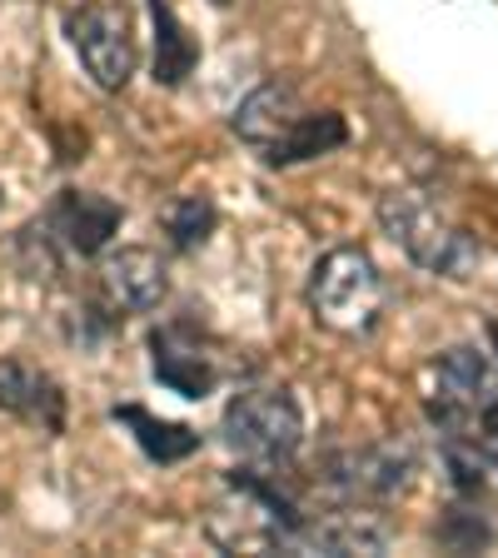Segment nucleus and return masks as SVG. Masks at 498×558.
Returning <instances> with one entry per match:
<instances>
[{
    "mask_svg": "<svg viewBox=\"0 0 498 558\" xmlns=\"http://www.w3.org/2000/svg\"><path fill=\"white\" fill-rule=\"evenodd\" d=\"M379 225L418 269H429L439 279H469L484 259L474 234L464 225H453L424 190H389L379 199Z\"/></svg>",
    "mask_w": 498,
    "mask_h": 558,
    "instance_id": "1",
    "label": "nucleus"
},
{
    "mask_svg": "<svg viewBox=\"0 0 498 558\" xmlns=\"http://www.w3.org/2000/svg\"><path fill=\"white\" fill-rule=\"evenodd\" d=\"M220 439L255 469H290L304 444V409L284 384H244L224 404Z\"/></svg>",
    "mask_w": 498,
    "mask_h": 558,
    "instance_id": "2",
    "label": "nucleus"
},
{
    "mask_svg": "<svg viewBox=\"0 0 498 558\" xmlns=\"http://www.w3.org/2000/svg\"><path fill=\"white\" fill-rule=\"evenodd\" d=\"M304 300H309L319 325L339 329V335H369L384 314V275L369 250L339 244V250L319 255V265L309 269Z\"/></svg>",
    "mask_w": 498,
    "mask_h": 558,
    "instance_id": "3",
    "label": "nucleus"
},
{
    "mask_svg": "<svg viewBox=\"0 0 498 558\" xmlns=\"http://www.w3.org/2000/svg\"><path fill=\"white\" fill-rule=\"evenodd\" d=\"M65 35L75 56H81L85 75H90L100 90H125L130 75L139 65V40H135V21H130L125 5L116 0H85L65 15Z\"/></svg>",
    "mask_w": 498,
    "mask_h": 558,
    "instance_id": "4",
    "label": "nucleus"
},
{
    "mask_svg": "<svg viewBox=\"0 0 498 558\" xmlns=\"http://www.w3.org/2000/svg\"><path fill=\"white\" fill-rule=\"evenodd\" d=\"M418 474V453L409 444L389 439V444H364V449H344L329 453L319 464V488H329L344 504H384L409 494Z\"/></svg>",
    "mask_w": 498,
    "mask_h": 558,
    "instance_id": "5",
    "label": "nucleus"
},
{
    "mask_svg": "<svg viewBox=\"0 0 498 558\" xmlns=\"http://www.w3.org/2000/svg\"><path fill=\"white\" fill-rule=\"evenodd\" d=\"M150 369L180 399H209L224 379L215 339L199 335L195 319H170V325L150 329Z\"/></svg>",
    "mask_w": 498,
    "mask_h": 558,
    "instance_id": "6",
    "label": "nucleus"
},
{
    "mask_svg": "<svg viewBox=\"0 0 498 558\" xmlns=\"http://www.w3.org/2000/svg\"><path fill=\"white\" fill-rule=\"evenodd\" d=\"M304 116H309V110H304V100H300V85L279 81V75H275V81L255 85V90L234 105L230 125H234V135H240L244 145L259 155V160L275 165V155L284 150V140L300 130Z\"/></svg>",
    "mask_w": 498,
    "mask_h": 558,
    "instance_id": "7",
    "label": "nucleus"
},
{
    "mask_svg": "<svg viewBox=\"0 0 498 558\" xmlns=\"http://www.w3.org/2000/svg\"><path fill=\"white\" fill-rule=\"evenodd\" d=\"M46 225H50V234L60 240V250H65L70 259H95L105 244L120 234L125 209H120L116 199L95 195V190L65 185V190H56V199H50Z\"/></svg>",
    "mask_w": 498,
    "mask_h": 558,
    "instance_id": "8",
    "label": "nucleus"
},
{
    "mask_svg": "<svg viewBox=\"0 0 498 558\" xmlns=\"http://www.w3.org/2000/svg\"><path fill=\"white\" fill-rule=\"evenodd\" d=\"M0 409L40 434H65V384L25 360H0Z\"/></svg>",
    "mask_w": 498,
    "mask_h": 558,
    "instance_id": "9",
    "label": "nucleus"
},
{
    "mask_svg": "<svg viewBox=\"0 0 498 558\" xmlns=\"http://www.w3.org/2000/svg\"><path fill=\"white\" fill-rule=\"evenodd\" d=\"M100 294L125 314H150V310H160L165 294H170V269H165V259L155 255V250L125 244V250H116V255L105 259Z\"/></svg>",
    "mask_w": 498,
    "mask_h": 558,
    "instance_id": "10",
    "label": "nucleus"
},
{
    "mask_svg": "<svg viewBox=\"0 0 498 558\" xmlns=\"http://www.w3.org/2000/svg\"><path fill=\"white\" fill-rule=\"evenodd\" d=\"M384 548H389V529L354 504L309 513L304 529L294 534V554H384Z\"/></svg>",
    "mask_w": 498,
    "mask_h": 558,
    "instance_id": "11",
    "label": "nucleus"
},
{
    "mask_svg": "<svg viewBox=\"0 0 498 558\" xmlns=\"http://www.w3.org/2000/svg\"><path fill=\"white\" fill-rule=\"evenodd\" d=\"M150 25H155V60H150L155 85L180 90L199 65V40L190 35V25L174 15L170 0H150Z\"/></svg>",
    "mask_w": 498,
    "mask_h": 558,
    "instance_id": "12",
    "label": "nucleus"
},
{
    "mask_svg": "<svg viewBox=\"0 0 498 558\" xmlns=\"http://www.w3.org/2000/svg\"><path fill=\"white\" fill-rule=\"evenodd\" d=\"M110 418L135 434V444L145 449L150 464H180V459H190V453L199 449V434L190 429V424L160 418V414H150V409H139V404H116Z\"/></svg>",
    "mask_w": 498,
    "mask_h": 558,
    "instance_id": "13",
    "label": "nucleus"
},
{
    "mask_svg": "<svg viewBox=\"0 0 498 558\" xmlns=\"http://www.w3.org/2000/svg\"><path fill=\"white\" fill-rule=\"evenodd\" d=\"M444 469H449L453 494L474 504L498 484V453L469 439V434H444Z\"/></svg>",
    "mask_w": 498,
    "mask_h": 558,
    "instance_id": "14",
    "label": "nucleus"
},
{
    "mask_svg": "<svg viewBox=\"0 0 498 558\" xmlns=\"http://www.w3.org/2000/svg\"><path fill=\"white\" fill-rule=\"evenodd\" d=\"M215 230H220V205H215V195H205V190H190V195L165 205V234H170V244L180 255L205 250Z\"/></svg>",
    "mask_w": 498,
    "mask_h": 558,
    "instance_id": "15",
    "label": "nucleus"
},
{
    "mask_svg": "<svg viewBox=\"0 0 498 558\" xmlns=\"http://www.w3.org/2000/svg\"><path fill=\"white\" fill-rule=\"evenodd\" d=\"M344 140H349V125H344V116H339V110H309V116L300 120V130L284 140V150L275 155V165H269V170H290V165L319 160V155L339 150Z\"/></svg>",
    "mask_w": 498,
    "mask_h": 558,
    "instance_id": "16",
    "label": "nucleus"
},
{
    "mask_svg": "<svg viewBox=\"0 0 498 558\" xmlns=\"http://www.w3.org/2000/svg\"><path fill=\"white\" fill-rule=\"evenodd\" d=\"M434 374H439V389L453 399H469V404H484L488 384H494V364L478 354L474 344H453L434 360Z\"/></svg>",
    "mask_w": 498,
    "mask_h": 558,
    "instance_id": "17",
    "label": "nucleus"
},
{
    "mask_svg": "<svg viewBox=\"0 0 498 558\" xmlns=\"http://www.w3.org/2000/svg\"><path fill=\"white\" fill-rule=\"evenodd\" d=\"M15 255H21L25 275H31V279H50V284L65 275V259H70L65 250H60V240L50 234L46 215H40V220H31L21 234H15Z\"/></svg>",
    "mask_w": 498,
    "mask_h": 558,
    "instance_id": "18",
    "label": "nucleus"
},
{
    "mask_svg": "<svg viewBox=\"0 0 498 558\" xmlns=\"http://www.w3.org/2000/svg\"><path fill=\"white\" fill-rule=\"evenodd\" d=\"M120 329H125V310H116V304L100 294V300H85L81 310L70 314L65 335H70V344H81V349H105Z\"/></svg>",
    "mask_w": 498,
    "mask_h": 558,
    "instance_id": "19",
    "label": "nucleus"
},
{
    "mask_svg": "<svg viewBox=\"0 0 498 558\" xmlns=\"http://www.w3.org/2000/svg\"><path fill=\"white\" fill-rule=\"evenodd\" d=\"M434 538L449 554H478V548L494 544V523L478 509H444V519L434 523Z\"/></svg>",
    "mask_w": 498,
    "mask_h": 558,
    "instance_id": "20",
    "label": "nucleus"
},
{
    "mask_svg": "<svg viewBox=\"0 0 498 558\" xmlns=\"http://www.w3.org/2000/svg\"><path fill=\"white\" fill-rule=\"evenodd\" d=\"M478 424H484L488 439H498V395L484 399V409H478Z\"/></svg>",
    "mask_w": 498,
    "mask_h": 558,
    "instance_id": "21",
    "label": "nucleus"
},
{
    "mask_svg": "<svg viewBox=\"0 0 498 558\" xmlns=\"http://www.w3.org/2000/svg\"><path fill=\"white\" fill-rule=\"evenodd\" d=\"M488 339H494V354H498V319H494V325H488Z\"/></svg>",
    "mask_w": 498,
    "mask_h": 558,
    "instance_id": "22",
    "label": "nucleus"
},
{
    "mask_svg": "<svg viewBox=\"0 0 498 558\" xmlns=\"http://www.w3.org/2000/svg\"><path fill=\"white\" fill-rule=\"evenodd\" d=\"M0 205H5V190H0Z\"/></svg>",
    "mask_w": 498,
    "mask_h": 558,
    "instance_id": "23",
    "label": "nucleus"
},
{
    "mask_svg": "<svg viewBox=\"0 0 498 558\" xmlns=\"http://www.w3.org/2000/svg\"><path fill=\"white\" fill-rule=\"evenodd\" d=\"M220 5H230V0H220Z\"/></svg>",
    "mask_w": 498,
    "mask_h": 558,
    "instance_id": "24",
    "label": "nucleus"
}]
</instances>
